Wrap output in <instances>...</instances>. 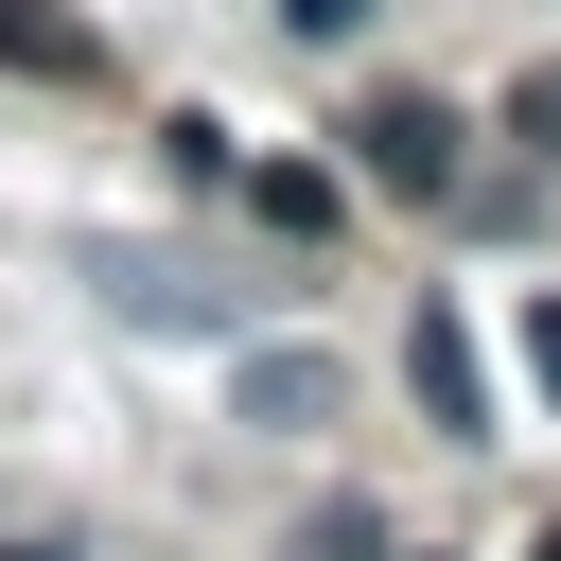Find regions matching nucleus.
I'll return each mask as SVG.
<instances>
[{"instance_id": "0eeeda50", "label": "nucleus", "mask_w": 561, "mask_h": 561, "mask_svg": "<svg viewBox=\"0 0 561 561\" xmlns=\"http://www.w3.org/2000/svg\"><path fill=\"white\" fill-rule=\"evenodd\" d=\"M508 140H526V158H561V53H543V70L508 88Z\"/></svg>"}, {"instance_id": "6e6552de", "label": "nucleus", "mask_w": 561, "mask_h": 561, "mask_svg": "<svg viewBox=\"0 0 561 561\" xmlns=\"http://www.w3.org/2000/svg\"><path fill=\"white\" fill-rule=\"evenodd\" d=\"M526 386L561 403V298H526Z\"/></svg>"}, {"instance_id": "9d476101", "label": "nucleus", "mask_w": 561, "mask_h": 561, "mask_svg": "<svg viewBox=\"0 0 561 561\" xmlns=\"http://www.w3.org/2000/svg\"><path fill=\"white\" fill-rule=\"evenodd\" d=\"M526 561H561V526H543V543H526Z\"/></svg>"}, {"instance_id": "20e7f679", "label": "nucleus", "mask_w": 561, "mask_h": 561, "mask_svg": "<svg viewBox=\"0 0 561 561\" xmlns=\"http://www.w3.org/2000/svg\"><path fill=\"white\" fill-rule=\"evenodd\" d=\"M333 210H351V193H333V175H316V158H263V228H298V245H316V228H333Z\"/></svg>"}, {"instance_id": "7ed1b4c3", "label": "nucleus", "mask_w": 561, "mask_h": 561, "mask_svg": "<svg viewBox=\"0 0 561 561\" xmlns=\"http://www.w3.org/2000/svg\"><path fill=\"white\" fill-rule=\"evenodd\" d=\"M228 403H245L263 438H316V421H333V351H245V368H228Z\"/></svg>"}, {"instance_id": "1a4fd4ad", "label": "nucleus", "mask_w": 561, "mask_h": 561, "mask_svg": "<svg viewBox=\"0 0 561 561\" xmlns=\"http://www.w3.org/2000/svg\"><path fill=\"white\" fill-rule=\"evenodd\" d=\"M0 561H70V543H0Z\"/></svg>"}, {"instance_id": "423d86ee", "label": "nucleus", "mask_w": 561, "mask_h": 561, "mask_svg": "<svg viewBox=\"0 0 561 561\" xmlns=\"http://www.w3.org/2000/svg\"><path fill=\"white\" fill-rule=\"evenodd\" d=\"M368 18H386V0H280V35H298V53H351Z\"/></svg>"}, {"instance_id": "39448f33", "label": "nucleus", "mask_w": 561, "mask_h": 561, "mask_svg": "<svg viewBox=\"0 0 561 561\" xmlns=\"http://www.w3.org/2000/svg\"><path fill=\"white\" fill-rule=\"evenodd\" d=\"M0 53H18V70H53V88H70V70H88V35H70V18H53V0H0Z\"/></svg>"}, {"instance_id": "f257e3e1", "label": "nucleus", "mask_w": 561, "mask_h": 561, "mask_svg": "<svg viewBox=\"0 0 561 561\" xmlns=\"http://www.w3.org/2000/svg\"><path fill=\"white\" fill-rule=\"evenodd\" d=\"M456 140H473V123H456L438 88H386V105H351V175H368V193H403V210H438V193L473 175Z\"/></svg>"}, {"instance_id": "f03ea898", "label": "nucleus", "mask_w": 561, "mask_h": 561, "mask_svg": "<svg viewBox=\"0 0 561 561\" xmlns=\"http://www.w3.org/2000/svg\"><path fill=\"white\" fill-rule=\"evenodd\" d=\"M403 386H421V421L438 438H491V368H473V333L421 298V333H403Z\"/></svg>"}]
</instances>
